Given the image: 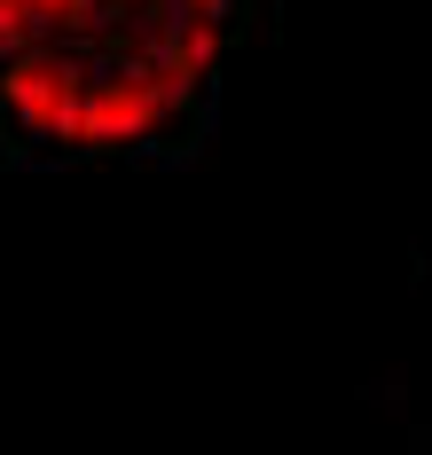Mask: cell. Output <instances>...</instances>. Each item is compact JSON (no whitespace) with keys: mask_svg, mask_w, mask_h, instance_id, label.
Masks as SVG:
<instances>
[{"mask_svg":"<svg viewBox=\"0 0 432 455\" xmlns=\"http://www.w3.org/2000/svg\"><path fill=\"white\" fill-rule=\"evenodd\" d=\"M228 0H0V149L149 157L212 110Z\"/></svg>","mask_w":432,"mask_h":455,"instance_id":"1","label":"cell"}]
</instances>
